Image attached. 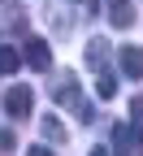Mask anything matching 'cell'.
<instances>
[{
  "label": "cell",
  "mask_w": 143,
  "mask_h": 156,
  "mask_svg": "<svg viewBox=\"0 0 143 156\" xmlns=\"http://www.w3.org/2000/svg\"><path fill=\"white\" fill-rule=\"evenodd\" d=\"M52 100L65 104V108H74L78 122H91V104L83 100V91H78V78H74V74H61L56 83H52Z\"/></svg>",
  "instance_id": "6da1fadb"
},
{
  "label": "cell",
  "mask_w": 143,
  "mask_h": 156,
  "mask_svg": "<svg viewBox=\"0 0 143 156\" xmlns=\"http://www.w3.org/2000/svg\"><path fill=\"white\" fill-rule=\"evenodd\" d=\"M30 108H35V91H30L26 83L5 91V113H9V117H30Z\"/></svg>",
  "instance_id": "7a4b0ae2"
},
{
  "label": "cell",
  "mask_w": 143,
  "mask_h": 156,
  "mask_svg": "<svg viewBox=\"0 0 143 156\" xmlns=\"http://www.w3.org/2000/svg\"><path fill=\"white\" fill-rule=\"evenodd\" d=\"M26 65L35 74H48L52 69V52H48V39H26Z\"/></svg>",
  "instance_id": "3957f363"
},
{
  "label": "cell",
  "mask_w": 143,
  "mask_h": 156,
  "mask_svg": "<svg viewBox=\"0 0 143 156\" xmlns=\"http://www.w3.org/2000/svg\"><path fill=\"white\" fill-rule=\"evenodd\" d=\"M117 65L126 78H143V48H121L117 52Z\"/></svg>",
  "instance_id": "277c9868"
},
{
  "label": "cell",
  "mask_w": 143,
  "mask_h": 156,
  "mask_svg": "<svg viewBox=\"0 0 143 156\" xmlns=\"http://www.w3.org/2000/svg\"><path fill=\"white\" fill-rule=\"evenodd\" d=\"M109 22H113L117 30H126V26L134 22V5H130V0H109Z\"/></svg>",
  "instance_id": "5b68a950"
},
{
  "label": "cell",
  "mask_w": 143,
  "mask_h": 156,
  "mask_svg": "<svg viewBox=\"0 0 143 156\" xmlns=\"http://www.w3.org/2000/svg\"><path fill=\"white\" fill-rule=\"evenodd\" d=\"M39 130H44L48 143H65V126H61L56 113H44V117H39Z\"/></svg>",
  "instance_id": "8992f818"
},
{
  "label": "cell",
  "mask_w": 143,
  "mask_h": 156,
  "mask_svg": "<svg viewBox=\"0 0 143 156\" xmlns=\"http://www.w3.org/2000/svg\"><path fill=\"white\" fill-rule=\"evenodd\" d=\"M130 139H134V130H130L126 122H117V126H113V152H117V156H130Z\"/></svg>",
  "instance_id": "52a82bcc"
},
{
  "label": "cell",
  "mask_w": 143,
  "mask_h": 156,
  "mask_svg": "<svg viewBox=\"0 0 143 156\" xmlns=\"http://www.w3.org/2000/svg\"><path fill=\"white\" fill-rule=\"evenodd\" d=\"M95 95H100V100H113V95H117V78H113L109 69H100V78H95Z\"/></svg>",
  "instance_id": "ba28073f"
},
{
  "label": "cell",
  "mask_w": 143,
  "mask_h": 156,
  "mask_svg": "<svg viewBox=\"0 0 143 156\" xmlns=\"http://www.w3.org/2000/svg\"><path fill=\"white\" fill-rule=\"evenodd\" d=\"M17 65H22V52L17 48H0V74H17Z\"/></svg>",
  "instance_id": "9c48e42d"
},
{
  "label": "cell",
  "mask_w": 143,
  "mask_h": 156,
  "mask_svg": "<svg viewBox=\"0 0 143 156\" xmlns=\"http://www.w3.org/2000/svg\"><path fill=\"white\" fill-rule=\"evenodd\" d=\"M13 147H17V134H13V130H0V152H5V156H9Z\"/></svg>",
  "instance_id": "30bf717a"
},
{
  "label": "cell",
  "mask_w": 143,
  "mask_h": 156,
  "mask_svg": "<svg viewBox=\"0 0 143 156\" xmlns=\"http://www.w3.org/2000/svg\"><path fill=\"white\" fill-rule=\"evenodd\" d=\"M26 156H52V147H48V143H35V147H30Z\"/></svg>",
  "instance_id": "8fae6325"
},
{
  "label": "cell",
  "mask_w": 143,
  "mask_h": 156,
  "mask_svg": "<svg viewBox=\"0 0 143 156\" xmlns=\"http://www.w3.org/2000/svg\"><path fill=\"white\" fill-rule=\"evenodd\" d=\"M78 5H83L87 13H95V9H100V0H78Z\"/></svg>",
  "instance_id": "7c38bea8"
},
{
  "label": "cell",
  "mask_w": 143,
  "mask_h": 156,
  "mask_svg": "<svg viewBox=\"0 0 143 156\" xmlns=\"http://www.w3.org/2000/svg\"><path fill=\"white\" fill-rule=\"evenodd\" d=\"M91 156H109V152H104V147H91Z\"/></svg>",
  "instance_id": "4fadbf2b"
}]
</instances>
